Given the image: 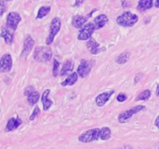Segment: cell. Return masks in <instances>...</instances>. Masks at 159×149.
<instances>
[{"mask_svg": "<svg viewBox=\"0 0 159 149\" xmlns=\"http://www.w3.org/2000/svg\"><path fill=\"white\" fill-rule=\"evenodd\" d=\"M52 58V50L48 47H36L34 52V59L39 63H48Z\"/></svg>", "mask_w": 159, "mask_h": 149, "instance_id": "6da1fadb", "label": "cell"}, {"mask_svg": "<svg viewBox=\"0 0 159 149\" xmlns=\"http://www.w3.org/2000/svg\"><path fill=\"white\" fill-rule=\"evenodd\" d=\"M138 21H139L138 15L133 14L130 11H126L116 18L117 24H119L123 27H131L134 24H136L138 22Z\"/></svg>", "mask_w": 159, "mask_h": 149, "instance_id": "7a4b0ae2", "label": "cell"}, {"mask_svg": "<svg viewBox=\"0 0 159 149\" xmlns=\"http://www.w3.org/2000/svg\"><path fill=\"white\" fill-rule=\"evenodd\" d=\"M100 133H101V129L98 128L89 130L78 136V141L84 144L98 141L100 139Z\"/></svg>", "mask_w": 159, "mask_h": 149, "instance_id": "3957f363", "label": "cell"}, {"mask_svg": "<svg viewBox=\"0 0 159 149\" xmlns=\"http://www.w3.org/2000/svg\"><path fill=\"white\" fill-rule=\"evenodd\" d=\"M61 20L58 17H54L53 20L51 21L50 28H49V33H48V38L46 40L47 45L52 44V42L54 41V38L56 36V35L61 30Z\"/></svg>", "mask_w": 159, "mask_h": 149, "instance_id": "277c9868", "label": "cell"}, {"mask_svg": "<svg viewBox=\"0 0 159 149\" xmlns=\"http://www.w3.org/2000/svg\"><path fill=\"white\" fill-rule=\"evenodd\" d=\"M144 109H145L144 105H136V106H134V107H132V108H130V109H129L127 111H124L121 114H119L118 121L120 123H126L135 114H137V113H139V112H141V111H143Z\"/></svg>", "mask_w": 159, "mask_h": 149, "instance_id": "5b68a950", "label": "cell"}, {"mask_svg": "<svg viewBox=\"0 0 159 149\" xmlns=\"http://www.w3.org/2000/svg\"><path fill=\"white\" fill-rule=\"evenodd\" d=\"M96 26L94 23L92 22H88L86 23L79 31L77 38L78 40H89V38H91V35L93 34V32L95 31Z\"/></svg>", "mask_w": 159, "mask_h": 149, "instance_id": "8992f818", "label": "cell"}, {"mask_svg": "<svg viewBox=\"0 0 159 149\" xmlns=\"http://www.w3.org/2000/svg\"><path fill=\"white\" fill-rule=\"evenodd\" d=\"M20 21H21L20 15L18 12L11 11L7 14V26L12 31H16L18 24L20 23Z\"/></svg>", "mask_w": 159, "mask_h": 149, "instance_id": "52a82bcc", "label": "cell"}, {"mask_svg": "<svg viewBox=\"0 0 159 149\" xmlns=\"http://www.w3.org/2000/svg\"><path fill=\"white\" fill-rule=\"evenodd\" d=\"M24 95L27 96V101L31 106L34 105L38 102V100L40 99V95H39L38 91H36L33 86H28L25 88Z\"/></svg>", "mask_w": 159, "mask_h": 149, "instance_id": "ba28073f", "label": "cell"}, {"mask_svg": "<svg viewBox=\"0 0 159 149\" xmlns=\"http://www.w3.org/2000/svg\"><path fill=\"white\" fill-rule=\"evenodd\" d=\"M12 68V58L9 53H6L0 60V71L2 73L9 72Z\"/></svg>", "mask_w": 159, "mask_h": 149, "instance_id": "9c48e42d", "label": "cell"}, {"mask_svg": "<svg viewBox=\"0 0 159 149\" xmlns=\"http://www.w3.org/2000/svg\"><path fill=\"white\" fill-rule=\"evenodd\" d=\"M91 68H92V63L90 62H89L87 60H82L80 64L77 67V73L80 77L85 78L90 73Z\"/></svg>", "mask_w": 159, "mask_h": 149, "instance_id": "30bf717a", "label": "cell"}, {"mask_svg": "<svg viewBox=\"0 0 159 149\" xmlns=\"http://www.w3.org/2000/svg\"><path fill=\"white\" fill-rule=\"evenodd\" d=\"M34 45V40L33 39V37L31 35H27L24 39L23 42V47H22V50H21V58L25 59L31 52L33 47Z\"/></svg>", "mask_w": 159, "mask_h": 149, "instance_id": "8fae6325", "label": "cell"}, {"mask_svg": "<svg viewBox=\"0 0 159 149\" xmlns=\"http://www.w3.org/2000/svg\"><path fill=\"white\" fill-rule=\"evenodd\" d=\"M115 93V91H104L101 94H99L97 97H96V105L98 106H103L108 101L109 99L112 97V95Z\"/></svg>", "mask_w": 159, "mask_h": 149, "instance_id": "7c38bea8", "label": "cell"}, {"mask_svg": "<svg viewBox=\"0 0 159 149\" xmlns=\"http://www.w3.org/2000/svg\"><path fill=\"white\" fill-rule=\"evenodd\" d=\"M22 120L19 117H12L7 120V123L6 125V132H12L19 128L20 125H21Z\"/></svg>", "mask_w": 159, "mask_h": 149, "instance_id": "4fadbf2b", "label": "cell"}, {"mask_svg": "<svg viewBox=\"0 0 159 149\" xmlns=\"http://www.w3.org/2000/svg\"><path fill=\"white\" fill-rule=\"evenodd\" d=\"M87 48L89 49L91 54H98L102 51V49L100 47V44L93 38H89L87 42Z\"/></svg>", "mask_w": 159, "mask_h": 149, "instance_id": "5bb4252c", "label": "cell"}, {"mask_svg": "<svg viewBox=\"0 0 159 149\" xmlns=\"http://www.w3.org/2000/svg\"><path fill=\"white\" fill-rule=\"evenodd\" d=\"M88 21V18L85 16H81V15H75L73 17V21H72V24L74 27L77 28V29H81Z\"/></svg>", "mask_w": 159, "mask_h": 149, "instance_id": "9a60e30c", "label": "cell"}, {"mask_svg": "<svg viewBox=\"0 0 159 149\" xmlns=\"http://www.w3.org/2000/svg\"><path fill=\"white\" fill-rule=\"evenodd\" d=\"M50 93V91L48 89V90H46L44 92H43V94H42V96H41V101H42V105H43V109H44V111H48L49 108H50V106L53 105V102L51 101V100H49L48 99V94Z\"/></svg>", "mask_w": 159, "mask_h": 149, "instance_id": "2e32d148", "label": "cell"}, {"mask_svg": "<svg viewBox=\"0 0 159 149\" xmlns=\"http://www.w3.org/2000/svg\"><path fill=\"white\" fill-rule=\"evenodd\" d=\"M1 37L5 40V42L7 45H11L12 42H13V39H14V35L8 29H7L5 27H2V30H1Z\"/></svg>", "mask_w": 159, "mask_h": 149, "instance_id": "e0dca14e", "label": "cell"}, {"mask_svg": "<svg viewBox=\"0 0 159 149\" xmlns=\"http://www.w3.org/2000/svg\"><path fill=\"white\" fill-rule=\"evenodd\" d=\"M154 6V0H139L137 9L141 12H143L147 9L152 8Z\"/></svg>", "mask_w": 159, "mask_h": 149, "instance_id": "ac0fdd59", "label": "cell"}, {"mask_svg": "<svg viewBox=\"0 0 159 149\" xmlns=\"http://www.w3.org/2000/svg\"><path fill=\"white\" fill-rule=\"evenodd\" d=\"M107 22H108V17L105 14H101L94 19V24L96 26V29L102 28Z\"/></svg>", "mask_w": 159, "mask_h": 149, "instance_id": "d6986e66", "label": "cell"}, {"mask_svg": "<svg viewBox=\"0 0 159 149\" xmlns=\"http://www.w3.org/2000/svg\"><path fill=\"white\" fill-rule=\"evenodd\" d=\"M78 73L77 72H74L72 73L69 77H67V78L61 82V86L62 87H65V86H73L78 79Z\"/></svg>", "mask_w": 159, "mask_h": 149, "instance_id": "ffe728a7", "label": "cell"}, {"mask_svg": "<svg viewBox=\"0 0 159 149\" xmlns=\"http://www.w3.org/2000/svg\"><path fill=\"white\" fill-rule=\"evenodd\" d=\"M72 70H73V63H72V61H71V60H67V61H65V63H63L60 75H61V77L67 76Z\"/></svg>", "mask_w": 159, "mask_h": 149, "instance_id": "44dd1931", "label": "cell"}, {"mask_svg": "<svg viewBox=\"0 0 159 149\" xmlns=\"http://www.w3.org/2000/svg\"><path fill=\"white\" fill-rule=\"evenodd\" d=\"M112 136V132L111 129L108 127H102L101 129V133H100V139L102 141H107L111 138Z\"/></svg>", "mask_w": 159, "mask_h": 149, "instance_id": "7402d4cb", "label": "cell"}, {"mask_svg": "<svg viewBox=\"0 0 159 149\" xmlns=\"http://www.w3.org/2000/svg\"><path fill=\"white\" fill-rule=\"evenodd\" d=\"M129 57H130V53L129 51H124L121 54H119V56L116 58V62L119 64H123V63H126L129 60Z\"/></svg>", "mask_w": 159, "mask_h": 149, "instance_id": "603a6c76", "label": "cell"}, {"mask_svg": "<svg viewBox=\"0 0 159 149\" xmlns=\"http://www.w3.org/2000/svg\"><path fill=\"white\" fill-rule=\"evenodd\" d=\"M50 7L49 6H43L41 7L39 9H38V12H37V15H36V19H42L44 18L45 16H47L49 11H50Z\"/></svg>", "mask_w": 159, "mask_h": 149, "instance_id": "cb8c5ba5", "label": "cell"}, {"mask_svg": "<svg viewBox=\"0 0 159 149\" xmlns=\"http://www.w3.org/2000/svg\"><path fill=\"white\" fill-rule=\"evenodd\" d=\"M150 97H151V91L150 90H145V91H142L137 96V98L135 99V101L136 102H139V101H147Z\"/></svg>", "mask_w": 159, "mask_h": 149, "instance_id": "d4e9b609", "label": "cell"}, {"mask_svg": "<svg viewBox=\"0 0 159 149\" xmlns=\"http://www.w3.org/2000/svg\"><path fill=\"white\" fill-rule=\"evenodd\" d=\"M59 68H60V63L56 59H54L53 60V70H52V74H53L54 77H58V75H59Z\"/></svg>", "mask_w": 159, "mask_h": 149, "instance_id": "484cf974", "label": "cell"}, {"mask_svg": "<svg viewBox=\"0 0 159 149\" xmlns=\"http://www.w3.org/2000/svg\"><path fill=\"white\" fill-rule=\"evenodd\" d=\"M39 114H40V109H39L38 106H35L34 109V111H33V113H32V115H31L30 118H29L30 120H34L35 118H36Z\"/></svg>", "mask_w": 159, "mask_h": 149, "instance_id": "4316f807", "label": "cell"}, {"mask_svg": "<svg viewBox=\"0 0 159 149\" xmlns=\"http://www.w3.org/2000/svg\"><path fill=\"white\" fill-rule=\"evenodd\" d=\"M117 101L118 102H120V103H123V102H125L127 99H128V96L125 94V93H119L118 95H117Z\"/></svg>", "mask_w": 159, "mask_h": 149, "instance_id": "83f0119b", "label": "cell"}, {"mask_svg": "<svg viewBox=\"0 0 159 149\" xmlns=\"http://www.w3.org/2000/svg\"><path fill=\"white\" fill-rule=\"evenodd\" d=\"M0 4H1V11H0V15L2 16V15L4 14V12L6 11V8H7V7H6V5H5V1H4V0H2Z\"/></svg>", "mask_w": 159, "mask_h": 149, "instance_id": "f1b7e54d", "label": "cell"}, {"mask_svg": "<svg viewBox=\"0 0 159 149\" xmlns=\"http://www.w3.org/2000/svg\"><path fill=\"white\" fill-rule=\"evenodd\" d=\"M84 1H85V0H75L74 7H79L80 5H82V4L84 3Z\"/></svg>", "mask_w": 159, "mask_h": 149, "instance_id": "f546056e", "label": "cell"}, {"mask_svg": "<svg viewBox=\"0 0 159 149\" xmlns=\"http://www.w3.org/2000/svg\"><path fill=\"white\" fill-rule=\"evenodd\" d=\"M155 125H156V127L159 129V116L157 118V119H156V121H155Z\"/></svg>", "mask_w": 159, "mask_h": 149, "instance_id": "4dcf8cb0", "label": "cell"}, {"mask_svg": "<svg viewBox=\"0 0 159 149\" xmlns=\"http://www.w3.org/2000/svg\"><path fill=\"white\" fill-rule=\"evenodd\" d=\"M141 76H142V74H138V75H137V77H136V79H135V83H137V82L139 81V79L142 77Z\"/></svg>", "mask_w": 159, "mask_h": 149, "instance_id": "1f68e13d", "label": "cell"}, {"mask_svg": "<svg viewBox=\"0 0 159 149\" xmlns=\"http://www.w3.org/2000/svg\"><path fill=\"white\" fill-rule=\"evenodd\" d=\"M119 149H132V147H129V146H125V147H121V148Z\"/></svg>", "mask_w": 159, "mask_h": 149, "instance_id": "d6a6232c", "label": "cell"}, {"mask_svg": "<svg viewBox=\"0 0 159 149\" xmlns=\"http://www.w3.org/2000/svg\"><path fill=\"white\" fill-rule=\"evenodd\" d=\"M155 7L159 8V0H156V2H155Z\"/></svg>", "mask_w": 159, "mask_h": 149, "instance_id": "836d02e7", "label": "cell"}, {"mask_svg": "<svg viewBox=\"0 0 159 149\" xmlns=\"http://www.w3.org/2000/svg\"><path fill=\"white\" fill-rule=\"evenodd\" d=\"M156 94L159 97V84L157 85V91H156Z\"/></svg>", "mask_w": 159, "mask_h": 149, "instance_id": "e575fe53", "label": "cell"}, {"mask_svg": "<svg viewBox=\"0 0 159 149\" xmlns=\"http://www.w3.org/2000/svg\"><path fill=\"white\" fill-rule=\"evenodd\" d=\"M6 1H11V0H6Z\"/></svg>", "mask_w": 159, "mask_h": 149, "instance_id": "d590c367", "label": "cell"}, {"mask_svg": "<svg viewBox=\"0 0 159 149\" xmlns=\"http://www.w3.org/2000/svg\"><path fill=\"white\" fill-rule=\"evenodd\" d=\"M158 149H159V147H158Z\"/></svg>", "mask_w": 159, "mask_h": 149, "instance_id": "8d00e7d4", "label": "cell"}]
</instances>
